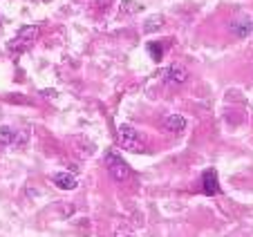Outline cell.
Here are the masks:
<instances>
[{"label": "cell", "instance_id": "1", "mask_svg": "<svg viewBox=\"0 0 253 237\" xmlns=\"http://www.w3.org/2000/svg\"><path fill=\"white\" fill-rule=\"evenodd\" d=\"M117 141H119V146L128 152H143L141 134L128 123H121L119 128H117Z\"/></svg>", "mask_w": 253, "mask_h": 237}, {"label": "cell", "instance_id": "2", "mask_svg": "<svg viewBox=\"0 0 253 237\" xmlns=\"http://www.w3.org/2000/svg\"><path fill=\"white\" fill-rule=\"evenodd\" d=\"M105 168H108V175L115 181H126L130 177V166L124 161V157L117 150H108L105 152Z\"/></svg>", "mask_w": 253, "mask_h": 237}, {"label": "cell", "instance_id": "3", "mask_svg": "<svg viewBox=\"0 0 253 237\" xmlns=\"http://www.w3.org/2000/svg\"><path fill=\"white\" fill-rule=\"evenodd\" d=\"M36 34H39V27H36V25L20 27L18 36L9 43V49H16V52H25V49H29V45L36 40Z\"/></svg>", "mask_w": 253, "mask_h": 237}, {"label": "cell", "instance_id": "4", "mask_svg": "<svg viewBox=\"0 0 253 237\" xmlns=\"http://www.w3.org/2000/svg\"><path fill=\"white\" fill-rule=\"evenodd\" d=\"M162 81L168 83V85H182V83L188 81V70L184 65H177V63H172V65L164 67Z\"/></svg>", "mask_w": 253, "mask_h": 237}, {"label": "cell", "instance_id": "5", "mask_svg": "<svg viewBox=\"0 0 253 237\" xmlns=\"http://www.w3.org/2000/svg\"><path fill=\"white\" fill-rule=\"evenodd\" d=\"M231 32H233L238 38H247L249 34L253 32V20H251V16H238V18L231 23Z\"/></svg>", "mask_w": 253, "mask_h": 237}, {"label": "cell", "instance_id": "6", "mask_svg": "<svg viewBox=\"0 0 253 237\" xmlns=\"http://www.w3.org/2000/svg\"><path fill=\"white\" fill-rule=\"evenodd\" d=\"M186 125H188V121L182 114H170V117H166V121H164V128L170 134H182L184 130H186Z\"/></svg>", "mask_w": 253, "mask_h": 237}, {"label": "cell", "instance_id": "7", "mask_svg": "<svg viewBox=\"0 0 253 237\" xmlns=\"http://www.w3.org/2000/svg\"><path fill=\"white\" fill-rule=\"evenodd\" d=\"M52 181H54V186L61 190H74L79 186V179L72 175V172H56V175L52 177Z\"/></svg>", "mask_w": 253, "mask_h": 237}, {"label": "cell", "instance_id": "8", "mask_svg": "<svg viewBox=\"0 0 253 237\" xmlns=\"http://www.w3.org/2000/svg\"><path fill=\"white\" fill-rule=\"evenodd\" d=\"M202 186H204V193L209 197L213 195H220V181H217V172L215 170H206L204 177H202Z\"/></svg>", "mask_w": 253, "mask_h": 237}, {"label": "cell", "instance_id": "9", "mask_svg": "<svg viewBox=\"0 0 253 237\" xmlns=\"http://www.w3.org/2000/svg\"><path fill=\"white\" fill-rule=\"evenodd\" d=\"M16 141H18V132L11 125H2L0 128V146H11Z\"/></svg>", "mask_w": 253, "mask_h": 237}, {"label": "cell", "instance_id": "10", "mask_svg": "<svg viewBox=\"0 0 253 237\" xmlns=\"http://www.w3.org/2000/svg\"><path fill=\"white\" fill-rule=\"evenodd\" d=\"M162 25H164L162 16H150V18L146 20V25H143V32H146V34H153V32H157Z\"/></svg>", "mask_w": 253, "mask_h": 237}, {"label": "cell", "instance_id": "11", "mask_svg": "<svg viewBox=\"0 0 253 237\" xmlns=\"http://www.w3.org/2000/svg\"><path fill=\"white\" fill-rule=\"evenodd\" d=\"M134 11H141V5H137V2H130V0H124V5H121V14L130 16V14H134Z\"/></svg>", "mask_w": 253, "mask_h": 237}, {"label": "cell", "instance_id": "12", "mask_svg": "<svg viewBox=\"0 0 253 237\" xmlns=\"http://www.w3.org/2000/svg\"><path fill=\"white\" fill-rule=\"evenodd\" d=\"M148 52H150V56H153V61H159V58H162L164 47L162 45H157V43H148Z\"/></svg>", "mask_w": 253, "mask_h": 237}, {"label": "cell", "instance_id": "13", "mask_svg": "<svg viewBox=\"0 0 253 237\" xmlns=\"http://www.w3.org/2000/svg\"><path fill=\"white\" fill-rule=\"evenodd\" d=\"M115 237H137L130 228H117L115 231Z\"/></svg>", "mask_w": 253, "mask_h": 237}, {"label": "cell", "instance_id": "14", "mask_svg": "<svg viewBox=\"0 0 253 237\" xmlns=\"http://www.w3.org/2000/svg\"><path fill=\"white\" fill-rule=\"evenodd\" d=\"M110 5H112V0H96V7H101V9H108Z\"/></svg>", "mask_w": 253, "mask_h": 237}]
</instances>
